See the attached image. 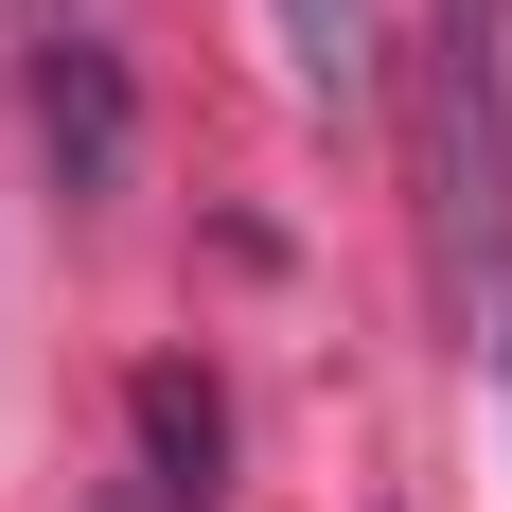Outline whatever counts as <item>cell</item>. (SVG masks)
I'll return each mask as SVG.
<instances>
[{
  "label": "cell",
  "mask_w": 512,
  "mask_h": 512,
  "mask_svg": "<svg viewBox=\"0 0 512 512\" xmlns=\"http://www.w3.org/2000/svg\"><path fill=\"white\" fill-rule=\"evenodd\" d=\"M442 283L512 318V71H495V0H442Z\"/></svg>",
  "instance_id": "cell-1"
},
{
  "label": "cell",
  "mask_w": 512,
  "mask_h": 512,
  "mask_svg": "<svg viewBox=\"0 0 512 512\" xmlns=\"http://www.w3.org/2000/svg\"><path fill=\"white\" fill-rule=\"evenodd\" d=\"M18 106H36V159H53V195L89 212L124 195V142H142V89H124V53H106L89 0H36L18 18Z\"/></svg>",
  "instance_id": "cell-2"
},
{
  "label": "cell",
  "mask_w": 512,
  "mask_h": 512,
  "mask_svg": "<svg viewBox=\"0 0 512 512\" xmlns=\"http://www.w3.org/2000/svg\"><path fill=\"white\" fill-rule=\"evenodd\" d=\"M124 424H142V477H159V512H212V495H230V407H212V371H195V354H142Z\"/></svg>",
  "instance_id": "cell-3"
},
{
  "label": "cell",
  "mask_w": 512,
  "mask_h": 512,
  "mask_svg": "<svg viewBox=\"0 0 512 512\" xmlns=\"http://www.w3.org/2000/svg\"><path fill=\"white\" fill-rule=\"evenodd\" d=\"M265 18H283V71H301L318 106L371 89V0H265Z\"/></svg>",
  "instance_id": "cell-4"
},
{
  "label": "cell",
  "mask_w": 512,
  "mask_h": 512,
  "mask_svg": "<svg viewBox=\"0 0 512 512\" xmlns=\"http://www.w3.org/2000/svg\"><path fill=\"white\" fill-rule=\"evenodd\" d=\"M495 354H512V318H495Z\"/></svg>",
  "instance_id": "cell-5"
}]
</instances>
